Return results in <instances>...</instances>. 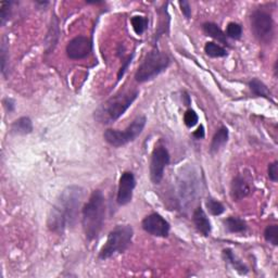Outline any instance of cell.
<instances>
[{"instance_id":"ffe728a7","label":"cell","mask_w":278,"mask_h":278,"mask_svg":"<svg viewBox=\"0 0 278 278\" xmlns=\"http://www.w3.org/2000/svg\"><path fill=\"white\" fill-rule=\"evenodd\" d=\"M58 26H59L58 25V21H57V19L55 17V19H53V21H52V24H51V26L49 28V32L47 34V37H46V50H47V52L53 50V48L56 47L57 42L55 40H53V38L56 37L57 40L59 38L60 32H59V27Z\"/></svg>"},{"instance_id":"cb8c5ba5","label":"cell","mask_w":278,"mask_h":278,"mask_svg":"<svg viewBox=\"0 0 278 278\" xmlns=\"http://www.w3.org/2000/svg\"><path fill=\"white\" fill-rule=\"evenodd\" d=\"M264 238L267 242L276 247L278 245V225L276 224L267 225L264 230Z\"/></svg>"},{"instance_id":"277c9868","label":"cell","mask_w":278,"mask_h":278,"mask_svg":"<svg viewBox=\"0 0 278 278\" xmlns=\"http://www.w3.org/2000/svg\"><path fill=\"white\" fill-rule=\"evenodd\" d=\"M134 237V229L130 225H117L108 235L107 241L99 251V260H108L115 254L125 252Z\"/></svg>"},{"instance_id":"83f0119b","label":"cell","mask_w":278,"mask_h":278,"mask_svg":"<svg viewBox=\"0 0 278 278\" xmlns=\"http://www.w3.org/2000/svg\"><path fill=\"white\" fill-rule=\"evenodd\" d=\"M198 121H199V117L196 113V111H194V110L189 109L186 111V113L184 114V123H185V125L189 128L197 125Z\"/></svg>"},{"instance_id":"8fae6325","label":"cell","mask_w":278,"mask_h":278,"mask_svg":"<svg viewBox=\"0 0 278 278\" xmlns=\"http://www.w3.org/2000/svg\"><path fill=\"white\" fill-rule=\"evenodd\" d=\"M136 187V179L132 172H124L119 182L117 202L120 205L128 204L133 199V192Z\"/></svg>"},{"instance_id":"f1b7e54d","label":"cell","mask_w":278,"mask_h":278,"mask_svg":"<svg viewBox=\"0 0 278 278\" xmlns=\"http://www.w3.org/2000/svg\"><path fill=\"white\" fill-rule=\"evenodd\" d=\"M267 174H268V179L273 183H276L278 181V162L277 161H274L273 163L268 165Z\"/></svg>"},{"instance_id":"44dd1931","label":"cell","mask_w":278,"mask_h":278,"mask_svg":"<svg viewBox=\"0 0 278 278\" xmlns=\"http://www.w3.org/2000/svg\"><path fill=\"white\" fill-rule=\"evenodd\" d=\"M204 52L211 58H223L227 56V50L222 47L221 45L213 42H208L205 44Z\"/></svg>"},{"instance_id":"4fadbf2b","label":"cell","mask_w":278,"mask_h":278,"mask_svg":"<svg viewBox=\"0 0 278 278\" xmlns=\"http://www.w3.org/2000/svg\"><path fill=\"white\" fill-rule=\"evenodd\" d=\"M192 222H194V225L200 234H202L205 237L211 234V222L208 220L206 213L201 206H198L194 211V214H192Z\"/></svg>"},{"instance_id":"2e32d148","label":"cell","mask_w":278,"mask_h":278,"mask_svg":"<svg viewBox=\"0 0 278 278\" xmlns=\"http://www.w3.org/2000/svg\"><path fill=\"white\" fill-rule=\"evenodd\" d=\"M10 130L14 135H28L33 132V122L28 117H22L12 123Z\"/></svg>"},{"instance_id":"7a4b0ae2","label":"cell","mask_w":278,"mask_h":278,"mask_svg":"<svg viewBox=\"0 0 278 278\" xmlns=\"http://www.w3.org/2000/svg\"><path fill=\"white\" fill-rule=\"evenodd\" d=\"M106 216V199L101 190L91 192L82 210V225L88 241L96 239L102 229Z\"/></svg>"},{"instance_id":"9a60e30c","label":"cell","mask_w":278,"mask_h":278,"mask_svg":"<svg viewBox=\"0 0 278 278\" xmlns=\"http://www.w3.org/2000/svg\"><path fill=\"white\" fill-rule=\"evenodd\" d=\"M202 29L207 36L212 37L213 40L218 41L219 43H221L223 45H226L227 47H229L228 40H227L225 33L223 32L218 24H215V23H213V22H206L202 24Z\"/></svg>"},{"instance_id":"3957f363","label":"cell","mask_w":278,"mask_h":278,"mask_svg":"<svg viewBox=\"0 0 278 278\" xmlns=\"http://www.w3.org/2000/svg\"><path fill=\"white\" fill-rule=\"evenodd\" d=\"M139 95L137 89H126L118 92L100 105L94 112L95 120L100 124L108 125L119 120Z\"/></svg>"},{"instance_id":"d6986e66","label":"cell","mask_w":278,"mask_h":278,"mask_svg":"<svg viewBox=\"0 0 278 278\" xmlns=\"http://www.w3.org/2000/svg\"><path fill=\"white\" fill-rule=\"evenodd\" d=\"M249 87H250L251 91L256 96L263 97V98H266L268 100H273L271 91H269V89L267 88L266 85L262 81H260L259 79L251 80L249 82Z\"/></svg>"},{"instance_id":"f546056e","label":"cell","mask_w":278,"mask_h":278,"mask_svg":"<svg viewBox=\"0 0 278 278\" xmlns=\"http://www.w3.org/2000/svg\"><path fill=\"white\" fill-rule=\"evenodd\" d=\"M180 7L181 10L184 14V17L186 18L187 20H189L191 18V8H190V4L188 2H180Z\"/></svg>"},{"instance_id":"5bb4252c","label":"cell","mask_w":278,"mask_h":278,"mask_svg":"<svg viewBox=\"0 0 278 278\" xmlns=\"http://www.w3.org/2000/svg\"><path fill=\"white\" fill-rule=\"evenodd\" d=\"M229 138V132L228 128L225 126H222L218 129L212 138V142L210 145V153L215 154L218 153L224 146H225L228 142Z\"/></svg>"},{"instance_id":"1f68e13d","label":"cell","mask_w":278,"mask_h":278,"mask_svg":"<svg viewBox=\"0 0 278 278\" xmlns=\"http://www.w3.org/2000/svg\"><path fill=\"white\" fill-rule=\"evenodd\" d=\"M3 103L8 112H13L15 110V101L12 98H9V97L5 98L3 100Z\"/></svg>"},{"instance_id":"603a6c76","label":"cell","mask_w":278,"mask_h":278,"mask_svg":"<svg viewBox=\"0 0 278 278\" xmlns=\"http://www.w3.org/2000/svg\"><path fill=\"white\" fill-rule=\"evenodd\" d=\"M205 206L208 213L213 216H219L225 212V206H224V204L214 198H207L205 201Z\"/></svg>"},{"instance_id":"e575fe53","label":"cell","mask_w":278,"mask_h":278,"mask_svg":"<svg viewBox=\"0 0 278 278\" xmlns=\"http://www.w3.org/2000/svg\"><path fill=\"white\" fill-rule=\"evenodd\" d=\"M36 5H41V6H48L49 2H35Z\"/></svg>"},{"instance_id":"d6a6232c","label":"cell","mask_w":278,"mask_h":278,"mask_svg":"<svg viewBox=\"0 0 278 278\" xmlns=\"http://www.w3.org/2000/svg\"><path fill=\"white\" fill-rule=\"evenodd\" d=\"M192 136H194L196 139H202L205 136V130L203 125H200L197 130H195L194 133H192Z\"/></svg>"},{"instance_id":"e0dca14e","label":"cell","mask_w":278,"mask_h":278,"mask_svg":"<svg viewBox=\"0 0 278 278\" xmlns=\"http://www.w3.org/2000/svg\"><path fill=\"white\" fill-rule=\"evenodd\" d=\"M223 258L224 260H225L226 262H228V263L233 266V268L235 269L236 272H238L240 275H246L247 273L249 272V269L248 267H247L244 263H242V261L241 260H239L237 258L236 254L234 253V251L227 248V249H224L223 250Z\"/></svg>"},{"instance_id":"484cf974","label":"cell","mask_w":278,"mask_h":278,"mask_svg":"<svg viewBox=\"0 0 278 278\" xmlns=\"http://www.w3.org/2000/svg\"><path fill=\"white\" fill-rule=\"evenodd\" d=\"M11 2H0V25L5 26L11 17Z\"/></svg>"},{"instance_id":"ac0fdd59","label":"cell","mask_w":278,"mask_h":278,"mask_svg":"<svg viewBox=\"0 0 278 278\" xmlns=\"http://www.w3.org/2000/svg\"><path fill=\"white\" fill-rule=\"evenodd\" d=\"M223 223L225 228L231 234H241L248 228L247 223L242 219L237 218V216H228Z\"/></svg>"},{"instance_id":"4316f807","label":"cell","mask_w":278,"mask_h":278,"mask_svg":"<svg viewBox=\"0 0 278 278\" xmlns=\"http://www.w3.org/2000/svg\"><path fill=\"white\" fill-rule=\"evenodd\" d=\"M7 38H4L2 48H0V60H2V72L5 77H7V66L9 62V47H8Z\"/></svg>"},{"instance_id":"52a82bcc","label":"cell","mask_w":278,"mask_h":278,"mask_svg":"<svg viewBox=\"0 0 278 278\" xmlns=\"http://www.w3.org/2000/svg\"><path fill=\"white\" fill-rule=\"evenodd\" d=\"M251 29L254 37L262 44H271L274 37V21L268 12L258 9L251 14Z\"/></svg>"},{"instance_id":"7402d4cb","label":"cell","mask_w":278,"mask_h":278,"mask_svg":"<svg viewBox=\"0 0 278 278\" xmlns=\"http://www.w3.org/2000/svg\"><path fill=\"white\" fill-rule=\"evenodd\" d=\"M130 24H132L134 32L137 35H143L146 32V29L148 28L149 21L146 17H143V15H134L130 19Z\"/></svg>"},{"instance_id":"4dcf8cb0","label":"cell","mask_w":278,"mask_h":278,"mask_svg":"<svg viewBox=\"0 0 278 278\" xmlns=\"http://www.w3.org/2000/svg\"><path fill=\"white\" fill-rule=\"evenodd\" d=\"M133 56L134 55H132V56H129L125 61H124V62H123V64H122V66H121V68H120V71H119V73H118V80L120 81L121 79H122V77H123V75H124L125 74V72L127 71V68H128V66H129V64L130 63H132V60H133Z\"/></svg>"},{"instance_id":"8992f818","label":"cell","mask_w":278,"mask_h":278,"mask_svg":"<svg viewBox=\"0 0 278 278\" xmlns=\"http://www.w3.org/2000/svg\"><path fill=\"white\" fill-rule=\"evenodd\" d=\"M146 124L147 118L145 115H139L124 130L112 128L107 129L103 133V138L110 146L119 148V147L125 146L134 142L137 137L141 136Z\"/></svg>"},{"instance_id":"d4e9b609","label":"cell","mask_w":278,"mask_h":278,"mask_svg":"<svg viewBox=\"0 0 278 278\" xmlns=\"http://www.w3.org/2000/svg\"><path fill=\"white\" fill-rule=\"evenodd\" d=\"M225 35L231 40H240L242 35V26L236 22H230L226 27Z\"/></svg>"},{"instance_id":"ba28073f","label":"cell","mask_w":278,"mask_h":278,"mask_svg":"<svg viewBox=\"0 0 278 278\" xmlns=\"http://www.w3.org/2000/svg\"><path fill=\"white\" fill-rule=\"evenodd\" d=\"M171 157L164 146H158L153 149L150 161V180L154 185H160L164 177L165 167L169 164Z\"/></svg>"},{"instance_id":"5b68a950","label":"cell","mask_w":278,"mask_h":278,"mask_svg":"<svg viewBox=\"0 0 278 278\" xmlns=\"http://www.w3.org/2000/svg\"><path fill=\"white\" fill-rule=\"evenodd\" d=\"M171 63V59L165 52L153 49L146 55L141 65L135 73V81L137 83H146L156 79L158 75L165 71Z\"/></svg>"},{"instance_id":"9c48e42d","label":"cell","mask_w":278,"mask_h":278,"mask_svg":"<svg viewBox=\"0 0 278 278\" xmlns=\"http://www.w3.org/2000/svg\"><path fill=\"white\" fill-rule=\"evenodd\" d=\"M143 229L151 236L166 238L169 235L171 225L159 213H151L147 215L142 222Z\"/></svg>"},{"instance_id":"836d02e7","label":"cell","mask_w":278,"mask_h":278,"mask_svg":"<svg viewBox=\"0 0 278 278\" xmlns=\"http://www.w3.org/2000/svg\"><path fill=\"white\" fill-rule=\"evenodd\" d=\"M183 99H184V101H185V105H186V106H189V105H190L191 99H190V97H189V95L187 94V92H184Z\"/></svg>"},{"instance_id":"30bf717a","label":"cell","mask_w":278,"mask_h":278,"mask_svg":"<svg viewBox=\"0 0 278 278\" xmlns=\"http://www.w3.org/2000/svg\"><path fill=\"white\" fill-rule=\"evenodd\" d=\"M92 50V42L89 37L77 36L66 45V56L71 60H82L87 58Z\"/></svg>"},{"instance_id":"7c38bea8","label":"cell","mask_w":278,"mask_h":278,"mask_svg":"<svg viewBox=\"0 0 278 278\" xmlns=\"http://www.w3.org/2000/svg\"><path fill=\"white\" fill-rule=\"evenodd\" d=\"M251 194V187L244 176H235L230 184V197L233 201H241Z\"/></svg>"},{"instance_id":"6da1fadb","label":"cell","mask_w":278,"mask_h":278,"mask_svg":"<svg viewBox=\"0 0 278 278\" xmlns=\"http://www.w3.org/2000/svg\"><path fill=\"white\" fill-rule=\"evenodd\" d=\"M84 198V188L72 185L60 192L48 215L47 226L50 231L62 234L67 227H73L79 218Z\"/></svg>"}]
</instances>
